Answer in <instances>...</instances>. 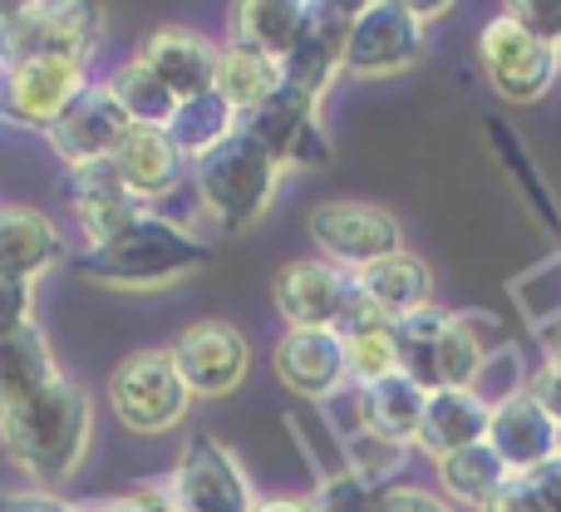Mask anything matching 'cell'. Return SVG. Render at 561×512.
<instances>
[{"label":"cell","instance_id":"6da1fadb","mask_svg":"<svg viewBox=\"0 0 561 512\" xmlns=\"http://www.w3.org/2000/svg\"><path fill=\"white\" fill-rule=\"evenodd\" d=\"M89 429H94L89 389L59 375L55 385H45L25 405L0 414V448L39 488H65L89 448Z\"/></svg>","mask_w":561,"mask_h":512},{"label":"cell","instance_id":"7a4b0ae2","mask_svg":"<svg viewBox=\"0 0 561 512\" xmlns=\"http://www.w3.org/2000/svg\"><path fill=\"white\" fill-rule=\"evenodd\" d=\"M207 261H213V247L148 207L134 227L108 237L104 247H89L75 261V271L84 281H99V286L114 291H163L187 281L193 271H203Z\"/></svg>","mask_w":561,"mask_h":512},{"label":"cell","instance_id":"3957f363","mask_svg":"<svg viewBox=\"0 0 561 512\" xmlns=\"http://www.w3.org/2000/svg\"><path fill=\"white\" fill-rule=\"evenodd\" d=\"M193 183H197L203 207L227 232H247V227H256L266 217V207H272L276 183H280V163L256 138L232 128L213 153H203L193 163Z\"/></svg>","mask_w":561,"mask_h":512},{"label":"cell","instance_id":"277c9868","mask_svg":"<svg viewBox=\"0 0 561 512\" xmlns=\"http://www.w3.org/2000/svg\"><path fill=\"white\" fill-rule=\"evenodd\" d=\"M104 10L84 0H39V5H0V69L30 65V59H75L89 65Z\"/></svg>","mask_w":561,"mask_h":512},{"label":"cell","instance_id":"5b68a950","mask_svg":"<svg viewBox=\"0 0 561 512\" xmlns=\"http://www.w3.org/2000/svg\"><path fill=\"white\" fill-rule=\"evenodd\" d=\"M478 59H483L488 84H493L497 99H507V104H537V99H547L552 79L561 75L557 49L542 45V39H537L523 20L507 15V10L483 25V35H478Z\"/></svg>","mask_w":561,"mask_h":512},{"label":"cell","instance_id":"8992f818","mask_svg":"<svg viewBox=\"0 0 561 512\" xmlns=\"http://www.w3.org/2000/svg\"><path fill=\"white\" fill-rule=\"evenodd\" d=\"M108 395H114V414L134 434H163V429L183 424L187 399H193L168 350H134L114 369Z\"/></svg>","mask_w":561,"mask_h":512},{"label":"cell","instance_id":"52a82bcc","mask_svg":"<svg viewBox=\"0 0 561 512\" xmlns=\"http://www.w3.org/2000/svg\"><path fill=\"white\" fill-rule=\"evenodd\" d=\"M310 242L320 247V257L335 261L350 276L385 257H394V252H404V232H399L394 217L375 203H350V197L320 203L316 213H310Z\"/></svg>","mask_w":561,"mask_h":512},{"label":"cell","instance_id":"ba28073f","mask_svg":"<svg viewBox=\"0 0 561 512\" xmlns=\"http://www.w3.org/2000/svg\"><path fill=\"white\" fill-rule=\"evenodd\" d=\"M424 25L414 5L404 0H369L355 5L345 39V69L350 75H394V69L419 65L424 55Z\"/></svg>","mask_w":561,"mask_h":512},{"label":"cell","instance_id":"9c48e42d","mask_svg":"<svg viewBox=\"0 0 561 512\" xmlns=\"http://www.w3.org/2000/svg\"><path fill=\"white\" fill-rule=\"evenodd\" d=\"M178 375H183L187 395L197 399H222L252 369V345L232 320H193L187 330H178V340L168 345Z\"/></svg>","mask_w":561,"mask_h":512},{"label":"cell","instance_id":"30bf717a","mask_svg":"<svg viewBox=\"0 0 561 512\" xmlns=\"http://www.w3.org/2000/svg\"><path fill=\"white\" fill-rule=\"evenodd\" d=\"M168 488H173L178 512H256V493L247 474L213 434L187 439Z\"/></svg>","mask_w":561,"mask_h":512},{"label":"cell","instance_id":"8fae6325","mask_svg":"<svg viewBox=\"0 0 561 512\" xmlns=\"http://www.w3.org/2000/svg\"><path fill=\"white\" fill-rule=\"evenodd\" d=\"M316 99H300L290 89H276L262 109L237 118L247 138L266 148L280 168H325L330 163V138H325V124L316 114Z\"/></svg>","mask_w":561,"mask_h":512},{"label":"cell","instance_id":"7c38bea8","mask_svg":"<svg viewBox=\"0 0 561 512\" xmlns=\"http://www.w3.org/2000/svg\"><path fill=\"white\" fill-rule=\"evenodd\" d=\"M350 291H355V276L325 257L286 261L272 281L276 310L290 330H335L340 316H345Z\"/></svg>","mask_w":561,"mask_h":512},{"label":"cell","instance_id":"4fadbf2b","mask_svg":"<svg viewBox=\"0 0 561 512\" xmlns=\"http://www.w3.org/2000/svg\"><path fill=\"white\" fill-rule=\"evenodd\" d=\"M84 89V65L75 59H30V65L0 69V114L30 128H49Z\"/></svg>","mask_w":561,"mask_h":512},{"label":"cell","instance_id":"5bb4252c","mask_svg":"<svg viewBox=\"0 0 561 512\" xmlns=\"http://www.w3.org/2000/svg\"><path fill=\"white\" fill-rule=\"evenodd\" d=\"M128 128L134 124H128L124 104L114 99V89L89 84L45 134H49V148H55L69 168H79V163H104V158H114L118 144L128 138Z\"/></svg>","mask_w":561,"mask_h":512},{"label":"cell","instance_id":"9a60e30c","mask_svg":"<svg viewBox=\"0 0 561 512\" xmlns=\"http://www.w3.org/2000/svg\"><path fill=\"white\" fill-rule=\"evenodd\" d=\"M488 444L503 454V464L517 478L537 474V468L557 464L561 424L533 399V389H513V395L493 399V419H488Z\"/></svg>","mask_w":561,"mask_h":512},{"label":"cell","instance_id":"2e32d148","mask_svg":"<svg viewBox=\"0 0 561 512\" xmlns=\"http://www.w3.org/2000/svg\"><path fill=\"white\" fill-rule=\"evenodd\" d=\"M65 203L75 207L79 227H84L89 247H104L108 237H118L124 227H134L148 213V203H138L128 193V183L118 178L114 158L104 163H79L65 173Z\"/></svg>","mask_w":561,"mask_h":512},{"label":"cell","instance_id":"e0dca14e","mask_svg":"<svg viewBox=\"0 0 561 512\" xmlns=\"http://www.w3.org/2000/svg\"><path fill=\"white\" fill-rule=\"evenodd\" d=\"M276 375L290 395L330 399L345 385V340L335 330H286L276 345Z\"/></svg>","mask_w":561,"mask_h":512},{"label":"cell","instance_id":"ac0fdd59","mask_svg":"<svg viewBox=\"0 0 561 512\" xmlns=\"http://www.w3.org/2000/svg\"><path fill=\"white\" fill-rule=\"evenodd\" d=\"M138 59H144L178 99L207 94V89H213V75H217V49L207 45L197 30H183V25L153 30V35L144 39V49H138Z\"/></svg>","mask_w":561,"mask_h":512},{"label":"cell","instance_id":"d6986e66","mask_svg":"<svg viewBox=\"0 0 561 512\" xmlns=\"http://www.w3.org/2000/svg\"><path fill=\"white\" fill-rule=\"evenodd\" d=\"M488 419H493V399H483L478 389H434L419 424V448L434 458L473 448L488 439Z\"/></svg>","mask_w":561,"mask_h":512},{"label":"cell","instance_id":"ffe728a7","mask_svg":"<svg viewBox=\"0 0 561 512\" xmlns=\"http://www.w3.org/2000/svg\"><path fill=\"white\" fill-rule=\"evenodd\" d=\"M424 409H428V389H419L409 375H389L379 385L359 389V424L379 444H394V448L419 444Z\"/></svg>","mask_w":561,"mask_h":512},{"label":"cell","instance_id":"44dd1931","mask_svg":"<svg viewBox=\"0 0 561 512\" xmlns=\"http://www.w3.org/2000/svg\"><path fill=\"white\" fill-rule=\"evenodd\" d=\"M65 257V237L35 207H0V276L35 281Z\"/></svg>","mask_w":561,"mask_h":512},{"label":"cell","instance_id":"7402d4cb","mask_svg":"<svg viewBox=\"0 0 561 512\" xmlns=\"http://www.w3.org/2000/svg\"><path fill=\"white\" fill-rule=\"evenodd\" d=\"M55 379H59L55 350H49L45 330L35 320L20 330H0V414L25 405L30 395H39Z\"/></svg>","mask_w":561,"mask_h":512},{"label":"cell","instance_id":"603a6c76","mask_svg":"<svg viewBox=\"0 0 561 512\" xmlns=\"http://www.w3.org/2000/svg\"><path fill=\"white\" fill-rule=\"evenodd\" d=\"M114 168L138 203H153V197L178 187V178H183V153L173 148V138H168L163 128H128V138L114 153Z\"/></svg>","mask_w":561,"mask_h":512},{"label":"cell","instance_id":"cb8c5ba5","mask_svg":"<svg viewBox=\"0 0 561 512\" xmlns=\"http://www.w3.org/2000/svg\"><path fill=\"white\" fill-rule=\"evenodd\" d=\"M355 286L365 291L389 320H404V316H414V310L434 306V271L414 252H394V257L375 261V266L355 271Z\"/></svg>","mask_w":561,"mask_h":512},{"label":"cell","instance_id":"d4e9b609","mask_svg":"<svg viewBox=\"0 0 561 512\" xmlns=\"http://www.w3.org/2000/svg\"><path fill=\"white\" fill-rule=\"evenodd\" d=\"M310 30V0H247L232 15V39L262 49L266 59H286Z\"/></svg>","mask_w":561,"mask_h":512},{"label":"cell","instance_id":"484cf974","mask_svg":"<svg viewBox=\"0 0 561 512\" xmlns=\"http://www.w3.org/2000/svg\"><path fill=\"white\" fill-rule=\"evenodd\" d=\"M213 89L237 109V118H242V114H252V109H262L280 89V65L266 59L262 49L242 45V39H227V45L217 49Z\"/></svg>","mask_w":561,"mask_h":512},{"label":"cell","instance_id":"4316f807","mask_svg":"<svg viewBox=\"0 0 561 512\" xmlns=\"http://www.w3.org/2000/svg\"><path fill=\"white\" fill-rule=\"evenodd\" d=\"M513 468L503 464V454H497L493 444H473V448H458V454L438 458V483L448 488V498L463 508H478L483 512L488 503H493L497 493H503L507 483H513Z\"/></svg>","mask_w":561,"mask_h":512},{"label":"cell","instance_id":"83f0119b","mask_svg":"<svg viewBox=\"0 0 561 512\" xmlns=\"http://www.w3.org/2000/svg\"><path fill=\"white\" fill-rule=\"evenodd\" d=\"M237 128V109L227 104L217 89H207V94H193V99H178V109H173V118H168V128L163 134L173 138V148L183 158H203V153H213L217 144H222L227 134Z\"/></svg>","mask_w":561,"mask_h":512},{"label":"cell","instance_id":"f1b7e54d","mask_svg":"<svg viewBox=\"0 0 561 512\" xmlns=\"http://www.w3.org/2000/svg\"><path fill=\"white\" fill-rule=\"evenodd\" d=\"M444 330H448V310H438V306H424L414 316L394 320L399 375H409L428 395L438 389V345H444Z\"/></svg>","mask_w":561,"mask_h":512},{"label":"cell","instance_id":"f546056e","mask_svg":"<svg viewBox=\"0 0 561 512\" xmlns=\"http://www.w3.org/2000/svg\"><path fill=\"white\" fill-rule=\"evenodd\" d=\"M108 89H114V99L124 104V114L134 128H168V118H173V109H178V94L144 65V59H128V65L108 79Z\"/></svg>","mask_w":561,"mask_h":512},{"label":"cell","instance_id":"4dcf8cb0","mask_svg":"<svg viewBox=\"0 0 561 512\" xmlns=\"http://www.w3.org/2000/svg\"><path fill=\"white\" fill-rule=\"evenodd\" d=\"M488 365V335L478 316H448L438 345V389H473Z\"/></svg>","mask_w":561,"mask_h":512},{"label":"cell","instance_id":"1f68e13d","mask_svg":"<svg viewBox=\"0 0 561 512\" xmlns=\"http://www.w3.org/2000/svg\"><path fill=\"white\" fill-rule=\"evenodd\" d=\"M345 340V375L355 379L359 389L379 385V379L399 375V355H394V320L385 326H369L355 330V335H340Z\"/></svg>","mask_w":561,"mask_h":512},{"label":"cell","instance_id":"d6a6232c","mask_svg":"<svg viewBox=\"0 0 561 512\" xmlns=\"http://www.w3.org/2000/svg\"><path fill=\"white\" fill-rule=\"evenodd\" d=\"M379 493H385V488L369 483L365 474H355V468H335V474L320 478V488L306 498V503H310V512H375Z\"/></svg>","mask_w":561,"mask_h":512},{"label":"cell","instance_id":"836d02e7","mask_svg":"<svg viewBox=\"0 0 561 512\" xmlns=\"http://www.w3.org/2000/svg\"><path fill=\"white\" fill-rule=\"evenodd\" d=\"M507 15L523 20L542 45L557 49V39H561V0H523V5H507Z\"/></svg>","mask_w":561,"mask_h":512},{"label":"cell","instance_id":"e575fe53","mask_svg":"<svg viewBox=\"0 0 561 512\" xmlns=\"http://www.w3.org/2000/svg\"><path fill=\"white\" fill-rule=\"evenodd\" d=\"M375 512H458V508H448L444 498L424 493V488H414V483H385Z\"/></svg>","mask_w":561,"mask_h":512},{"label":"cell","instance_id":"d590c367","mask_svg":"<svg viewBox=\"0 0 561 512\" xmlns=\"http://www.w3.org/2000/svg\"><path fill=\"white\" fill-rule=\"evenodd\" d=\"M30 281L15 276H0V330H20L30 326Z\"/></svg>","mask_w":561,"mask_h":512},{"label":"cell","instance_id":"8d00e7d4","mask_svg":"<svg viewBox=\"0 0 561 512\" xmlns=\"http://www.w3.org/2000/svg\"><path fill=\"white\" fill-rule=\"evenodd\" d=\"M527 389H533V399H537V405H542L547 414H552L557 424H561V365H552V360H547V365H542V375H537Z\"/></svg>","mask_w":561,"mask_h":512},{"label":"cell","instance_id":"74e56055","mask_svg":"<svg viewBox=\"0 0 561 512\" xmlns=\"http://www.w3.org/2000/svg\"><path fill=\"white\" fill-rule=\"evenodd\" d=\"M527 488H533V498L542 503V512H561V468L557 464L527 474Z\"/></svg>","mask_w":561,"mask_h":512},{"label":"cell","instance_id":"f35d334b","mask_svg":"<svg viewBox=\"0 0 561 512\" xmlns=\"http://www.w3.org/2000/svg\"><path fill=\"white\" fill-rule=\"evenodd\" d=\"M483 512H542V503L533 498V488H527V478H513V483L503 488V493L493 498Z\"/></svg>","mask_w":561,"mask_h":512},{"label":"cell","instance_id":"ab89813d","mask_svg":"<svg viewBox=\"0 0 561 512\" xmlns=\"http://www.w3.org/2000/svg\"><path fill=\"white\" fill-rule=\"evenodd\" d=\"M0 512H84L65 498H49V493H20V498H0Z\"/></svg>","mask_w":561,"mask_h":512},{"label":"cell","instance_id":"60d3db41","mask_svg":"<svg viewBox=\"0 0 561 512\" xmlns=\"http://www.w3.org/2000/svg\"><path fill=\"white\" fill-rule=\"evenodd\" d=\"M256 512H310V503H300V498H272V503H256Z\"/></svg>","mask_w":561,"mask_h":512},{"label":"cell","instance_id":"b9f144b4","mask_svg":"<svg viewBox=\"0 0 561 512\" xmlns=\"http://www.w3.org/2000/svg\"><path fill=\"white\" fill-rule=\"evenodd\" d=\"M84 512H138L128 498H104V503H84Z\"/></svg>","mask_w":561,"mask_h":512},{"label":"cell","instance_id":"7bdbcfd3","mask_svg":"<svg viewBox=\"0 0 561 512\" xmlns=\"http://www.w3.org/2000/svg\"><path fill=\"white\" fill-rule=\"evenodd\" d=\"M557 65H561V39H557Z\"/></svg>","mask_w":561,"mask_h":512},{"label":"cell","instance_id":"ee69618b","mask_svg":"<svg viewBox=\"0 0 561 512\" xmlns=\"http://www.w3.org/2000/svg\"><path fill=\"white\" fill-rule=\"evenodd\" d=\"M557 468H561V448H557Z\"/></svg>","mask_w":561,"mask_h":512}]
</instances>
